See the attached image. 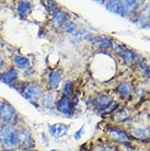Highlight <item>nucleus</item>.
<instances>
[{"label":"nucleus","instance_id":"nucleus-1","mask_svg":"<svg viewBox=\"0 0 150 151\" xmlns=\"http://www.w3.org/2000/svg\"><path fill=\"white\" fill-rule=\"evenodd\" d=\"M11 88L22 95L27 102H30L32 105L36 106L38 109V100L45 92V87L41 79H33L27 80V81L20 80Z\"/></svg>","mask_w":150,"mask_h":151},{"label":"nucleus","instance_id":"nucleus-2","mask_svg":"<svg viewBox=\"0 0 150 151\" xmlns=\"http://www.w3.org/2000/svg\"><path fill=\"white\" fill-rule=\"evenodd\" d=\"M91 104L93 109L102 116L112 115L120 107V102L116 100L115 94L107 91H101L94 93L91 99Z\"/></svg>","mask_w":150,"mask_h":151},{"label":"nucleus","instance_id":"nucleus-3","mask_svg":"<svg viewBox=\"0 0 150 151\" xmlns=\"http://www.w3.org/2000/svg\"><path fill=\"white\" fill-rule=\"evenodd\" d=\"M105 9L122 18H131L144 6V1L137 0H109L104 1Z\"/></svg>","mask_w":150,"mask_h":151},{"label":"nucleus","instance_id":"nucleus-4","mask_svg":"<svg viewBox=\"0 0 150 151\" xmlns=\"http://www.w3.org/2000/svg\"><path fill=\"white\" fill-rule=\"evenodd\" d=\"M19 137L15 124L0 125V151H18Z\"/></svg>","mask_w":150,"mask_h":151},{"label":"nucleus","instance_id":"nucleus-5","mask_svg":"<svg viewBox=\"0 0 150 151\" xmlns=\"http://www.w3.org/2000/svg\"><path fill=\"white\" fill-rule=\"evenodd\" d=\"M23 122L15 106L6 99L0 98V125L15 124L18 126Z\"/></svg>","mask_w":150,"mask_h":151},{"label":"nucleus","instance_id":"nucleus-6","mask_svg":"<svg viewBox=\"0 0 150 151\" xmlns=\"http://www.w3.org/2000/svg\"><path fill=\"white\" fill-rule=\"evenodd\" d=\"M105 137L107 139V142L117 145V146H123V145L131 144V139H133L127 129L113 124L106 127Z\"/></svg>","mask_w":150,"mask_h":151},{"label":"nucleus","instance_id":"nucleus-7","mask_svg":"<svg viewBox=\"0 0 150 151\" xmlns=\"http://www.w3.org/2000/svg\"><path fill=\"white\" fill-rule=\"evenodd\" d=\"M64 81V70L60 67H52L44 75L42 82L45 87V90L58 92L60 86Z\"/></svg>","mask_w":150,"mask_h":151},{"label":"nucleus","instance_id":"nucleus-8","mask_svg":"<svg viewBox=\"0 0 150 151\" xmlns=\"http://www.w3.org/2000/svg\"><path fill=\"white\" fill-rule=\"evenodd\" d=\"M71 18L70 13L63 7H59L56 11H54L52 14H49L48 20L46 22L47 29L53 32H61L64 25L68 20Z\"/></svg>","mask_w":150,"mask_h":151},{"label":"nucleus","instance_id":"nucleus-9","mask_svg":"<svg viewBox=\"0 0 150 151\" xmlns=\"http://www.w3.org/2000/svg\"><path fill=\"white\" fill-rule=\"evenodd\" d=\"M18 137H19V148L21 150L36 149V139L33 130L24 122L18 125Z\"/></svg>","mask_w":150,"mask_h":151},{"label":"nucleus","instance_id":"nucleus-10","mask_svg":"<svg viewBox=\"0 0 150 151\" xmlns=\"http://www.w3.org/2000/svg\"><path fill=\"white\" fill-rule=\"evenodd\" d=\"M59 99V93L58 92H53V91H47L42 94L38 102V109H42L44 111H48V112H55L56 111L57 102Z\"/></svg>","mask_w":150,"mask_h":151},{"label":"nucleus","instance_id":"nucleus-11","mask_svg":"<svg viewBox=\"0 0 150 151\" xmlns=\"http://www.w3.org/2000/svg\"><path fill=\"white\" fill-rule=\"evenodd\" d=\"M9 63H10V66H12L17 70H19L20 72L33 67L32 58L30 56H27V55L19 53V52H15V53L12 54L11 56H10Z\"/></svg>","mask_w":150,"mask_h":151},{"label":"nucleus","instance_id":"nucleus-12","mask_svg":"<svg viewBox=\"0 0 150 151\" xmlns=\"http://www.w3.org/2000/svg\"><path fill=\"white\" fill-rule=\"evenodd\" d=\"M20 80H21V72L10 65H8L2 71H0V82L7 84L10 88Z\"/></svg>","mask_w":150,"mask_h":151},{"label":"nucleus","instance_id":"nucleus-13","mask_svg":"<svg viewBox=\"0 0 150 151\" xmlns=\"http://www.w3.org/2000/svg\"><path fill=\"white\" fill-rule=\"evenodd\" d=\"M56 112L66 117L74 116L76 110L75 106H74V102H72V98L65 96V95H59V99H58L56 106Z\"/></svg>","mask_w":150,"mask_h":151},{"label":"nucleus","instance_id":"nucleus-14","mask_svg":"<svg viewBox=\"0 0 150 151\" xmlns=\"http://www.w3.org/2000/svg\"><path fill=\"white\" fill-rule=\"evenodd\" d=\"M131 22L138 24L141 29H150V2L144 6L143 10L129 18Z\"/></svg>","mask_w":150,"mask_h":151},{"label":"nucleus","instance_id":"nucleus-15","mask_svg":"<svg viewBox=\"0 0 150 151\" xmlns=\"http://www.w3.org/2000/svg\"><path fill=\"white\" fill-rule=\"evenodd\" d=\"M34 4L33 1L30 0H19L14 2V12L17 13L18 18L21 20L29 19L32 14L34 10Z\"/></svg>","mask_w":150,"mask_h":151},{"label":"nucleus","instance_id":"nucleus-16","mask_svg":"<svg viewBox=\"0 0 150 151\" xmlns=\"http://www.w3.org/2000/svg\"><path fill=\"white\" fill-rule=\"evenodd\" d=\"M114 40L115 38H113L112 36L100 34V35H95L90 44L98 52H109V50L112 49Z\"/></svg>","mask_w":150,"mask_h":151},{"label":"nucleus","instance_id":"nucleus-17","mask_svg":"<svg viewBox=\"0 0 150 151\" xmlns=\"http://www.w3.org/2000/svg\"><path fill=\"white\" fill-rule=\"evenodd\" d=\"M135 92L134 83L129 80H120L117 83V86L114 89V93L120 99V100H126L129 99Z\"/></svg>","mask_w":150,"mask_h":151},{"label":"nucleus","instance_id":"nucleus-18","mask_svg":"<svg viewBox=\"0 0 150 151\" xmlns=\"http://www.w3.org/2000/svg\"><path fill=\"white\" fill-rule=\"evenodd\" d=\"M70 126L65 123H55L47 125V134L53 139H61L68 135Z\"/></svg>","mask_w":150,"mask_h":151},{"label":"nucleus","instance_id":"nucleus-19","mask_svg":"<svg viewBox=\"0 0 150 151\" xmlns=\"http://www.w3.org/2000/svg\"><path fill=\"white\" fill-rule=\"evenodd\" d=\"M118 56H120V60H122V64L124 65L125 67H127V68H133L136 65V63L141 59V58L138 57V54L135 53L129 47H126Z\"/></svg>","mask_w":150,"mask_h":151},{"label":"nucleus","instance_id":"nucleus-20","mask_svg":"<svg viewBox=\"0 0 150 151\" xmlns=\"http://www.w3.org/2000/svg\"><path fill=\"white\" fill-rule=\"evenodd\" d=\"M131 119V112L128 107H120L111 115V122L113 125H124Z\"/></svg>","mask_w":150,"mask_h":151},{"label":"nucleus","instance_id":"nucleus-21","mask_svg":"<svg viewBox=\"0 0 150 151\" xmlns=\"http://www.w3.org/2000/svg\"><path fill=\"white\" fill-rule=\"evenodd\" d=\"M128 132L131 136V138H136V139L146 140L150 138V128L146 126L131 125L128 128Z\"/></svg>","mask_w":150,"mask_h":151},{"label":"nucleus","instance_id":"nucleus-22","mask_svg":"<svg viewBox=\"0 0 150 151\" xmlns=\"http://www.w3.org/2000/svg\"><path fill=\"white\" fill-rule=\"evenodd\" d=\"M59 95H65V96H70L72 98L76 93V84L72 79H66L63 81L60 89L58 91Z\"/></svg>","mask_w":150,"mask_h":151},{"label":"nucleus","instance_id":"nucleus-23","mask_svg":"<svg viewBox=\"0 0 150 151\" xmlns=\"http://www.w3.org/2000/svg\"><path fill=\"white\" fill-rule=\"evenodd\" d=\"M79 29H80V27H79L78 21L76 19H74V18H70L64 25L63 30H61V33L65 35H68V36H71Z\"/></svg>","mask_w":150,"mask_h":151},{"label":"nucleus","instance_id":"nucleus-24","mask_svg":"<svg viewBox=\"0 0 150 151\" xmlns=\"http://www.w3.org/2000/svg\"><path fill=\"white\" fill-rule=\"evenodd\" d=\"M83 41V27H80L76 33L69 36V43L74 46H78L80 45Z\"/></svg>","mask_w":150,"mask_h":151},{"label":"nucleus","instance_id":"nucleus-25","mask_svg":"<svg viewBox=\"0 0 150 151\" xmlns=\"http://www.w3.org/2000/svg\"><path fill=\"white\" fill-rule=\"evenodd\" d=\"M41 6L45 9V11L48 13V15L52 14L53 12L56 11L57 9L60 7L57 1H42Z\"/></svg>","mask_w":150,"mask_h":151},{"label":"nucleus","instance_id":"nucleus-26","mask_svg":"<svg viewBox=\"0 0 150 151\" xmlns=\"http://www.w3.org/2000/svg\"><path fill=\"white\" fill-rule=\"evenodd\" d=\"M36 70L34 67H31V68L26 69L24 71L21 72V80H24V81H27V80H33V79H38L36 78Z\"/></svg>","mask_w":150,"mask_h":151},{"label":"nucleus","instance_id":"nucleus-27","mask_svg":"<svg viewBox=\"0 0 150 151\" xmlns=\"http://www.w3.org/2000/svg\"><path fill=\"white\" fill-rule=\"evenodd\" d=\"M126 47H127V46L125 45V44H123L122 42L117 41V40H114V43H113V46H112V49H111V50H112L115 55L118 56Z\"/></svg>","mask_w":150,"mask_h":151},{"label":"nucleus","instance_id":"nucleus-28","mask_svg":"<svg viewBox=\"0 0 150 151\" xmlns=\"http://www.w3.org/2000/svg\"><path fill=\"white\" fill-rule=\"evenodd\" d=\"M135 66H136V69L138 70V72L140 73V75H146L147 69H148V67H149L148 63H147L145 59H140V60H138L137 63H136Z\"/></svg>","mask_w":150,"mask_h":151},{"label":"nucleus","instance_id":"nucleus-29","mask_svg":"<svg viewBox=\"0 0 150 151\" xmlns=\"http://www.w3.org/2000/svg\"><path fill=\"white\" fill-rule=\"evenodd\" d=\"M90 149L91 151H106V149H105V142L95 141L94 144L91 145Z\"/></svg>","mask_w":150,"mask_h":151},{"label":"nucleus","instance_id":"nucleus-30","mask_svg":"<svg viewBox=\"0 0 150 151\" xmlns=\"http://www.w3.org/2000/svg\"><path fill=\"white\" fill-rule=\"evenodd\" d=\"M105 149H106V151H122L120 146L111 144V142H107V141L105 142Z\"/></svg>","mask_w":150,"mask_h":151},{"label":"nucleus","instance_id":"nucleus-31","mask_svg":"<svg viewBox=\"0 0 150 151\" xmlns=\"http://www.w3.org/2000/svg\"><path fill=\"white\" fill-rule=\"evenodd\" d=\"M8 65H9V63L7 60V57L4 56L2 53H0V71H2Z\"/></svg>","mask_w":150,"mask_h":151},{"label":"nucleus","instance_id":"nucleus-32","mask_svg":"<svg viewBox=\"0 0 150 151\" xmlns=\"http://www.w3.org/2000/svg\"><path fill=\"white\" fill-rule=\"evenodd\" d=\"M83 135H84V125L81 126V127H80V128L75 132V135H74V139L77 140V141H79V140L82 138Z\"/></svg>","mask_w":150,"mask_h":151},{"label":"nucleus","instance_id":"nucleus-33","mask_svg":"<svg viewBox=\"0 0 150 151\" xmlns=\"http://www.w3.org/2000/svg\"><path fill=\"white\" fill-rule=\"evenodd\" d=\"M48 134H46V132H41V138H42V141L43 142H45V145L47 146L48 145Z\"/></svg>","mask_w":150,"mask_h":151},{"label":"nucleus","instance_id":"nucleus-34","mask_svg":"<svg viewBox=\"0 0 150 151\" xmlns=\"http://www.w3.org/2000/svg\"><path fill=\"white\" fill-rule=\"evenodd\" d=\"M146 77H147V79L150 81V65H149V67H148V69H147V71H146Z\"/></svg>","mask_w":150,"mask_h":151},{"label":"nucleus","instance_id":"nucleus-35","mask_svg":"<svg viewBox=\"0 0 150 151\" xmlns=\"http://www.w3.org/2000/svg\"><path fill=\"white\" fill-rule=\"evenodd\" d=\"M18 151H38V149H26V150H21V149H19Z\"/></svg>","mask_w":150,"mask_h":151},{"label":"nucleus","instance_id":"nucleus-36","mask_svg":"<svg viewBox=\"0 0 150 151\" xmlns=\"http://www.w3.org/2000/svg\"><path fill=\"white\" fill-rule=\"evenodd\" d=\"M50 151H59V150H57V149H50Z\"/></svg>","mask_w":150,"mask_h":151},{"label":"nucleus","instance_id":"nucleus-37","mask_svg":"<svg viewBox=\"0 0 150 151\" xmlns=\"http://www.w3.org/2000/svg\"><path fill=\"white\" fill-rule=\"evenodd\" d=\"M38 151H40V150H38Z\"/></svg>","mask_w":150,"mask_h":151}]
</instances>
